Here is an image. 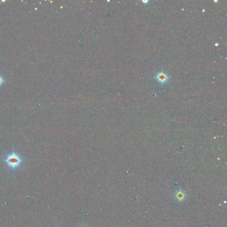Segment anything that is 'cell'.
Segmentation results:
<instances>
[{"label":"cell","mask_w":227,"mask_h":227,"mask_svg":"<svg viewBox=\"0 0 227 227\" xmlns=\"http://www.w3.org/2000/svg\"><path fill=\"white\" fill-rule=\"evenodd\" d=\"M155 79L157 80L158 82L161 83V84H165V83L168 82V81L169 79V77L167 74H165V73L161 71V72L158 73V74L156 75Z\"/></svg>","instance_id":"cell-1"},{"label":"cell","mask_w":227,"mask_h":227,"mask_svg":"<svg viewBox=\"0 0 227 227\" xmlns=\"http://www.w3.org/2000/svg\"><path fill=\"white\" fill-rule=\"evenodd\" d=\"M175 197L177 200H181L184 199V197H185V194L183 192L181 191V190H178V191L176 192Z\"/></svg>","instance_id":"cell-2"},{"label":"cell","mask_w":227,"mask_h":227,"mask_svg":"<svg viewBox=\"0 0 227 227\" xmlns=\"http://www.w3.org/2000/svg\"><path fill=\"white\" fill-rule=\"evenodd\" d=\"M5 82H6V81H5L4 77L2 76L1 74H0V87L3 86V85L4 84Z\"/></svg>","instance_id":"cell-3"}]
</instances>
